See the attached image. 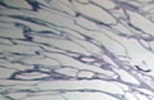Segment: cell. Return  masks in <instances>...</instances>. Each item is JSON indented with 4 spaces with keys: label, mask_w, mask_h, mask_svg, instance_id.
<instances>
[{
    "label": "cell",
    "mask_w": 154,
    "mask_h": 100,
    "mask_svg": "<svg viewBox=\"0 0 154 100\" xmlns=\"http://www.w3.org/2000/svg\"><path fill=\"white\" fill-rule=\"evenodd\" d=\"M73 20L76 22V25L80 26L81 28H85V30H89V31H100L105 33V35H108L110 39L118 41L126 49L127 56H117V59L119 62H126L132 68L141 69L143 71L141 73L154 78V53H152L149 49H145L139 42L137 39L118 35L112 28H108L107 26L100 25V23H95L81 16L75 17Z\"/></svg>",
    "instance_id": "obj_1"
},
{
    "label": "cell",
    "mask_w": 154,
    "mask_h": 100,
    "mask_svg": "<svg viewBox=\"0 0 154 100\" xmlns=\"http://www.w3.org/2000/svg\"><path fill=\"white\" fill-rule=\"evenodd\" d=\"M35 86L38 91L54 92L59 90H67V91H79V90H96L107 94H112L116 96H122L125 90L117 85L116 81L109 80H38L36 81Z\"/></svg>",
    "instance_id": "obj_2"
},
{
    "label": "cell",
    "mask_w": 154,
    "mask_h": 100,
    "mask_svg": "<svg viewBox=\"0 0 154 100\" xmlns=\"http://www.w3.org/2000/svg\"><path fill=\"white\" fill-rule=\"evenodd\" d=\"M2 16H8V17H25L30 18V20L35 21H42L45 23L54 26V27H64L69 28V30L77 31L80 26L76 25L75 20L67 14L62 13L55 9L48 8V7H41L37 11H17V9H9L8 7L2 4Z\"/></svg>",
    "instance_id": "obj_3"
},
{
    "label": "cell",
    "mask_w": 154,
    "mask_h": 100,
    "mask_svg": "<svg viewBox=\"0 0 154 100\" xmlns=\"http://www.w3.org/2000/svg\"><path fill=\"white\" fill-rule=\"evenodd\" d=\"M28 37L32 40V42L40 45H48L51 47L60 50L62 54H77V55H85V56H91L93 54H90L88 50H85L82 46H80L79 44H76L72 40H69L67 36H58L54 33H35L30 32Z\"/></svg>",
    "instance_id": "obj_4"
},
{
    "label": "cell",
    "mask_w": 154,
    "mask_h": 100,
    "mask_svg": "<svg viewBox=\"0 0 154 100\" xmlns=\"http://www.w3.org/2000/svg\"><path fill=\"white\" fill-rule=\"evenodd\" d=\"M72 8L76 13H79L81 17H86L90 18L93 21L99 22L100 25H108V26H114L117 25V20L114 17L110 16V13L104 11L103 8L98 7L94 3H89V2H76V0H72L71 2Z\"/></svg>",
    "instance_id": "obj_5"
},
{
    "label": "cell",
    "mask_w": 154,
    "mask_h": 100,
    "mask_svg": "<svg viewBox=\"0 0 154 100\" xmlns=\"http://www.w3.org/2000/svg\"><path fill=\"white\" fill-rule=\"evenodd\" d=\"M77 32L81 33L82 36H88L90 39H93L95 42L98 44L103 45L105 49L110 53H113L116 56H127V53H126V49L119 44L118 41H116L113 39H110L108 35L105 33L100 32V31H89V30H85V28H79Z\"/></svg>",
    "instance_id": "obj_6"
},
{
    "label": "cell",
    "mask_w": 154,
    "mask_h": 100,
    "mask_svg": "<svg viewBox=\"0 0 154 100\" xmlns=\"http://www.w3.org/2000/svg\"><path fill=\"white\" fill-rule=\"evenodd\" d=\"M126 14H127V21L130 23V26L134 28H137L144 35L154 37V22H152L148 17L143 16L141 13H139L136 11H131V9H127Z\"/></svg>",
    "instance_id": "obj_7"
},
{
    "label": "cell",
    "mask_w": 154,
    "mask_h": 100,
    "mask_svg": "<svg viewBox=\"0 0 154 100\" xmlns=\"http://www.w3.org/2000/svg\"><path fill=\"white\" fill-rule=\"evenodd\" d=\"M2 54H13V55H44L45 50L42 45L33 44V45H22V44H9V45H0Z\"/></svg>",
    "instance_id": "obj_8"
},
{
    "label": "cell",
    "mask_w": 154,
    "mask_h": 100,
    "mask_svg": "<svg viewBox=\"0 0 154 100\" xmlns=\"http://www.w3.org/2000/svg\"><path fill=\"white\" fill-rule=\"evenodd\" d=\"M63 96L67 100H122L103 91H66Z\"/></svg>",
    "instance_id": "obj_9"
},
{
    "label": "cell",
    "mask_w": 154,
    "mask_h": 100,
    "mask_svg": "<svg viewBox=\"0 0 154 100\" xmlns=\"http://www.w3.org/2000/svg\"><path fill=\"white\" fill-rule=\"evenodd\" d=\"M0 35L4 39L8 37V39H12L13 41L27 39L25 28L22 26H17L14 23H7V22H2V25H0Z\"/></svg>",
    "instance_id": "obj_10"
},
{
    "label": "cell",
    "mask_w": 154,
    "mask_h": 100,
    "mask_svg": "<svg viewBox=\"0 0 154 100\" xmlns=\"http://www.w3.org/2000/svg\"><path fill=\"white\" fill-rule=\"evenodd\" d=\"M0 100H13L11 98H5V96H2ZM21 100H67L63 94H59L58 91L54 92H45V91H38L33 95H30L25 99H21Z\"/></svg>",
    "instance_id": "obj_11"
},
{
    "label": "cell",
    "mask_w": 154,
    "mask_h": 100,
    "mask_svg": "<svg viewBox=\"0 0 154 100\" xmlns=\"http://www.w3.org/2000/svg\"><path fill=\"white\" fill-rule=\"evenodd\" d=\"M41 5L42 7H54L55 11H59L62 13L67 14L69 17H77V13L73 11L72 8V4L71 2H57V0H53L50 3H45V2H41Z\"/></svg>",
    "instance_id": "obj_12"
},
{
    "label": "cell",
    "mask_w": 154,
    "mask_h": 100,
    "mask_svg": "<svg viewBox=\"0 0 154 100\" xmlns=\"http://www.w3.org/2000/svg\"><path fill=\"white\" fill-rule=\"evenodd\" d=\"M112 68H113L112 71L118 76L119 80H121L122 82H125V83H130V85H132V86H139V85L141 83V82H140V80H137L131 72H127L126 69L121 68V67L116 65V67H112Z\"/></svg>",
    "instance_id": "obj_13"
},
{
    "label": "cell",
    "mask_w": 154,
    "mask_h": 100,
    "mask_svg": "<svg viewBox=\"0 0 154 100\" xmlns=\"http://www.w3.org/2000/svg\"><path fill=\"white\" fill-rule=\"evenodd\" d=\"M3 5H8L11 9H17V11H32V4L23 2V0H7L3 3Z\"/></svg>",
    "instance_id": "obj_14"
},
{
    "label": "cell",
    "mask_w": 154,
    "mask_h": 100,
    "mask_svg": "<svg viewBox=\"0 0 154 100\" xmlns=\"http://www.w3.org/2000/svg\"><path fill=\"white\" fill-rule=\"evenodd\" d=\"M2 67H7V68L11 69H16V71H31L35 69V65H28V64H23V63H18V62H9L7 59L2 58Z\"/></svg>",
    "instance_id": "obj_15"
},
{
    "label": "cell",
    "mask_w": 154,
    "mask_h": 100,
    "mask_svg": "<svg viewBox=\"0 0 154 100\" xmlns=\"http://www.w3.org/2000/svg\"><path fill=\"white\" fill-rule=\"evenodd\" d=\"M50 77L49 73L46 72H28V73H19L16 76L17 80H26V81H38L41 78Z\"/></svg>",
    "instance_id": "obj_16"
},
{
    "label": "cell",
    "mask_w": 154,
    "mask_h": 100,
    "mask_svg": "<svg viewBox=\"0 0 154 100\" xmlns=\"http://www.w3.org/2000/svg\"><path fill=\"white\" fill-rule=\"evenodd\" d=\"M130 72H131L137 80H140V82L146 83L152 90H154V80H153L152 77H149V76L144 74V73H141V72H139L136 68H130Z\"/></svg>",
    "instance_id": "obj_17"
},
{
    "label": "cell",
    "mask_w": 154,
    "mask_h": 100,
    "mask_svg": "<svg viewBox=\"0 0 154 100\" xmlns=\"http://www.w3.org/2000/svg\"><path fill=\"white\" fill-rule=\"evenodd\" d=\"M55 72L62 74V76H67V77H77L79 71L75 69V68H69V67H60V68L55 69Z\"/></svg>",
    "instance_id": "obj_18"
},
{
    "label": "cell",
    "mask_w": 154,
    "mask_h": 100,
    "mask_svg": "<svg viewBox=\"0 0 154 100\" xmlns=\"http://www.w3.org/2000/svg\"><path fill=\"white\" fill-rule=\"evenodd\" d=\"M94 4H96L98 7L100 8H103L104 11H114V9H117V3H114V2H108V0H99V2H93Z\"/></svg>",
    "instance_id": "obj_19"
},
{
    "label": "cell",
    "mask_w": 154,
    "mask_h": 100,
    "mask_svg": "<svg viewBox=\"0 0 154 100\" xmlns=\"http://www.w3.org/2000/svg\"><path fill=\"white\" fill-rule=\"evenodd\" d=\"M14 72H16V69H11V68H7V67H2V68H0V80L11 78L12 76H14Z\"/></svg>",
    "instance_id": "obj_20"
},
{
    "label": "cell",
    "mask_w": 154,
    "mask_h": 100,
    "mask_svg": "<svg viewBox=\"0 0 154 100\" xmlns=\"http://www.w3.org/2000/svg\"><path fill=\"white\" fill-rule=\"evenodd\" d=\"M110 16L114 17L116 20L119 18V20H122L121 22H123V18H126L127 14H126V12L123 11V8H117V9H114V11L110 12Z\"/></svg>",
    "instance_id": "obj_21"
},
{
    "label": "cell",
    "mask_w": 154,
    "mask_h": 100,
    "mask_svg": "<svg viewBox=\"0 0 154 100\" xmlns=\"http://www.w3.org/2000/svg\"><path fill=\"white\" fill-rule=\"evenodd\" d=\"M30 92L28 91H25V92H9L8 94V98H11V99H13V100H21V99H25V98H27V96H30Z\"/></svg>",
    "instance_id": "obj_22"
},
{
    "label": "cell",
    "mask_w": 154,
    "mask_h": 100,
    "mask_svg": "<svg viewBox=\"0 0 154 100\" xmlns=\"http://www.w3.org/2000/svg\"><path fill=\"white\" fill-rule=\"evenodd\" d=\"M136 90H137L139 92H141V94H145V95H148V96L152 100H154V91H152V90L145 89V87H137Z\"/></svg>",
    "instance_id": "obj_23"
},
{
    "label": "cell",
    "mask_w": 154,
    "mask_h": 100,
    "mask_svg": "<svg viewBox=\"0 0 154 100\" xmlns=\"http://www.w3.org/2000/svg\"><path fill=\"white\" fill-rule=\"evenodd\" d=\"M123 98L127 99V100H139V99L136 98V95H135L134 92H130V91H125Z\"/></svg>",
    "instance_id": "obj_24"
},
{
    "label": "cell",
    "mask_w": 154,
    "mask_h": 100,
    "mask_svg": "<svg viewBox=\"0 0 154 100\" xmlns=\"http://www.w3.org/2000/svg\"><path fill=\"white\" fill-rule=\"evenodd\" d=\"M135 95H136V98L139 99V100H152L148 96V95H145V94H141V92H139V91H136V92H134Z\"/></svg>",
    "instance_id": "obj_25"
},
{
    "label": "cell",
    "mask_w": 154,
    "mask_h": 100,
    "mask_svg": "<svg viewBox=\"0 0 154 100\" xmlns=\"http://www.w3.org/2000/svg\"><path fill=\"white\" fill-rule=\"evenodd\" d=\"M139 42H140V44L145 47V49H149V42L148 41H144L143 39H139Z\"/></svg>",
    "instance_id": "obj_26"
},
{
    "label": "cell",
    "mask_w": 154,
    "mask_h": 100,
    "mask_svg": "<svg viewBox=\"0 0 154 100\" xmlns=\"http://www.w3.org/2000/svg\"><path fill=\"white\" fill-rule=\"evenodd\" d=\"M117 85H118V86L121 87L122 90H130V87H128V86H127V85L125 83V82H123V83H122V82H117Z\"/></svg>",
    "instance_id": "obj_27"
},
{
    "label": "cell",
    "mask_w": 154,
    "mask_h": 100,
    "mask_svg": "<svg viewBox=\"0 0 154 100\" xmlns=\"http://www.w3.org/2000/svg\"><path fill=\"white\" fill-rule=\"evenodd\" d=\"M149 50H150L152 53H154V40L149 41Z\"/></svg>",
    "instance_id": "obj_28"
},
{
    "label": "cell",
    "mask_w": 154,
    "mask_h": 100,
    "mask_svg": "<svg viewBox=\"0 0 154 100\" xmlns=\"http://www.w3.org/2000/svg\"><path fill=\"white\" fill-rule=\"evenodd\" d=\"M150 18H152V20L154 21V14H150Z\"/></svg>",
    "instance_id": "obj_29"
}]
</instances>
